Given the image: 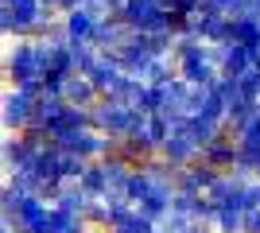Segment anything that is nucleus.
I'll return each mask as SVG.
<instances>
[{"instance_id": "nucleus-1", "label": "nucleus", "mask_w": 260, "mask_h": 233, "mask_svg": "<svg viewBox=\"0 0 260 233\" xmlns=\"http://www.w3.org/2000/svg\"><path fill=\"white\" fill-rule=\"evenodd\" d=\"M31 121H35V97H31V93H23V89L8 93V97H4V124L16 128V132H23Z\"/></svg>"}, {"instance_id": "nucleus-2", "label": "nucleus", "mask_w": 260, "mask_h": 233, "mask_svg": "<svg viewBox=\"0 0 260 233\" xmlns=\"http://www.w3.org/2000/svg\"><path fill=\"white\" fill-rule=\"evenodd\" d=\"M35 155H39V148H35L23 132L8 136V144H4V163H8V171H23V167H35Z\"/></svg>"}, {"instance_id": "nucleus-3", "label": "nucleus", "mask_w": 260, "mask_h": 233, "mask_svg": "<svg viewBox=\"0 0 260 233\" xmlns=\"http://www.w3.org/2000/svg\"><path fill=\"white\" fill-rule=\"evenodd\" d=\"M237 152H241V144L233 148V140H229V136L217 132L214 140L202 148V159H206V163H214L217 171H233V167H237Z\"/></svg>"}, {"instance_id": "nucleus-4", "label": "nucleus", "mask_w": 260, "mask_h": 233, "mask_svg": "<svg viewBox=\"0 0 260 233\" xmlns=\"http://www.w3.org/2000/svg\"><path fill=\"white\" fill-rule=\"evenodd\" d=\"M98 82H93V78H66L62 82V97L70 101V105H82V109H89V105H93V101H98Z\"/></svg>"}, {"instance_id": "nucleus-5", "label": "nucleus", "mask_w": 260, "mask_h": 233, "mask_svg": "<svg viewBox=\"0 0 260 233\" xmlns=\"http://www.w3.org/2000/svg\"><path fill=\"white\" fill-rule=\"evenodd\" d=\"M245 233H260V206L245 210Z\"/></svg>"}, {"instance_id": "nucleus-6", "label": "nucleus", "mask_w": 260, "mask_h": 233, "mask_svg": "<svg viewBox=\"0 0 260 233\" xmlns=\"http://www.w3.org/2000/svg\"><path fill=\"white\" fill-rule=\"evenodd\" d=\"M256 113H260V101H256Z\"/></svg>"}]
</instances>
